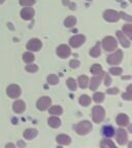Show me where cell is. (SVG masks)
Listing matches in <instances>:
<instances>
[{
  "instance_id": "obj_5",
  "label": "cell",
  "mask_w": 132,
  "mask_h": 148,
  "mask_svg": "<svg viewBox=\"0 0 132 148\" xmlns=\"http://www.w3.org/2000/svg\"><path fill=\"white\" fill-rule=\"evenodd\" d=\"M116 138H117V142L118 144L120 145H125L128 141V135H127V132H126L125 130L120 127L116 131Z\"/></svg>"
},
{
  "instance_id": "obj_24",
  "label": "cell",
  "mask_w": 132,
  "mask_h": 148,
  "mask_svg": "<svg viewBox=\"0 0 132 148\" xmlns=\"http://www.w3.org/2000/svg\"><path fill=\"white\" fill-rule=\"evenodd\" d=\"M79 104H81L82 106L87 107V106H89V105H90L91 98L89 97V96H87V95H83V96H81V97H79Z\"/></svg>"
},
{
  "instance_id": "obj_21",
  "label": "cell",
  "mask_w": 132,
  "mask_h": 148,
  "mask_svg": "<svg viewBox=\"0 0 132 148\" xmlns=\"http://www.w3.org/2000/svg\"><path fill=\"white\" fill-rule=\"evenodd\" d=\"M100 53H101V51H100V43L98 42V43H96V45L94 46V47H92L90 51V55L91 57H93V58H97V57H99Z\"/></svg>"
},
{
  "instance_id": "obj_8",
  "label": "cell",
  "mask_w": 132,
  "mask_h": 148,
  "mask_svg": "<svg viewBox=\"0 0 132 148\" xmlns=\"http://www.w3.org/2000/svg\"><path fill=\"white\" fill-rule=\"evenodd\" d=\"M6 94L8 95V97L12 98V99H17V98L20 97L21 95V88L17 84H10V86L7 88Z\"/></svg>"
},
{
  "instance_id": "obj_18",
  "label": "cell",
  "mask_w": 132,
  "mask_h": 148,
  "mask_svg": "<svg viewBox=\"0 0 132 148\" xmlns=\"http://www.w3.org/2000/svg\"><path fill=\"white\" fill-rule=\"evenodd\" d=\"M24 138L27 140H31V139L35 138L37 136V131L35 129H27L23 134Z\"/></svg>"
},
{
  "instance_id": "obj_34",
  "label": "cell",
  "mask_w": 132,
  "mask_h": 148,
  "mask_svg": "<svg viewBox=\"0 0 132 148\" xmlns=\"http://www.w3.org/2000/svg\"><path fill=\"white\" fill-rule=\"evenodd\" d=\"M109 72H111V74H113V75L118 76V75H121V74H122L123 70H122V68H120V67H111V69H109Z\"/></svg>"
},
{
  "instance_id": "obj_42",
  "label": "cell",
  "mask_w": 132,
  "mask_h": 148,
  "mask_svg": "<svg viewBox=\"0 0 132 148\" xmlns=\"http://www.w3.org/2000/svg\"><path fill=\"white\" fill-rule=\"evenodd\" d=\"M19 146H20V147H23V146H26V144L23 143L22 141H20V142H19Z\"/></svg>"
},
{
  "instance_id": "obj_30",
  "label": "cell",
  "mask_w": 132,
  "mask_h": 148,
  "mask_svg": "<svg viewBox=\"0 0 132 148\" xmlns=\"http://www.w3.org/2000/svg\"><path fill=\"white\" fill-rule=\"evenodd\" d=\"M48 82H49L50 84H53V86L57 84V83L59 82L58 76H57V75H55V74H50L49 76H48Z\"/></svg>"
},
{
  "instance_id": "obj_20",
  "label": "cell",
  "mask_w": 132,
  "mask_h": 148,
  "mask_svg": "<svg viewBox=\"0 0 132 148\" xmlns=\"http://www.w3.org/2000/svg\"><path fill=\"white\" fill-rule=\"evenodd\" d=\"M48 123H49L50 127H54V129L59 127L61 125V120L59 119L58 117H56V116H52V117H50L49 120H48Z\"/></svg>"
},
{
  "instance_id": "obj_27",
  "label": "cell",
  "mask_w": 132,
  "mask_h": 148,
  "mask_svg": "<svg viewBox=\"0 0 132 148\" xmlns=\"http://www.w3.org/2000/svg\"><path fill=\"white\" fill-rule=\"evenodd\" d=\"M100 146L102 148H115V144L111 142V140H109V139H103L100 143Z\"/></svg>"
},
{
  "instance_id": "obj_14",
  "label": "cell",
  "mask_w": 132,
  "mask_h": 148,
  "mask_svg": "<svg viewBox=\"0 0 132 148\" xmlns=\"http://www.w3.org/2000/svg\"><path fill=\"white\" fill-rule=\"evenodd\" d=\"M12 108H14V111L16 112V113H22V112L25 111L26 105L22 100H17V101L14 103Z\"/></svg>"
},
{
  "instance_id": "obj_31",
  "label": "cell",
  "mask_w": 132,
  "mask_h": 148,
  "mask_svg": "<svg viewBox=\"0 0 132 148\" xmlns=\"http://www.w3.org/2000/svg\"><path fill=\"white\" fill-rule=\"evenodd\" d=\"M93 100L96 103H101L104 100V94H102V92H95L94 96H93Z\"/></svg>"
},
{
  "instance_id": "obj_25",
  "label": "cell",
  "mask_w": 132,
  "mask_h": 148,
  "mask_svg": "<svg viewBox=\"0 0 132 148\" xmlns=\"http://www.w3.org/2000/svg\"><path fill=\"white\" fill-rule=\"evenodd\" d=\"M49 112L52 115H61L63 112V109L61 106H53L50 108Z\"/></svg>"
},
{
  "instance_id": "obj_44",
  "label": "cell",
  "mask_w": 132,
  "mask_h": 148,
  "mask_svg": "<svg viewBox=\"0 0 132 148\" xmlns=\"http://www.w3.org/2000/svg\"><path fill=\"white\" fill-rule=\"evenodd\" d=\"M4 2V0H0V4H1V3H3Z\"/></svg>"
},
{
  "instance_id": "obj_26",
  "label": "cell",
  "mask_w": 132,
  "mask_h": 148,
  "mask_svg": "<svg viewBox=\"0 0 132 148\" xmlns=\"http://www.w3.org/2000/svg\"><path fill=\"white\" fill-rule=\"evenodd\" d=\"M91 72H92L93 74H95V75H98V74H104V72H103V70H102V67L101 65L99 64H94L91 67Z\"/></svg>"
},
{
  "instance_id": "obj_38",
  "label": "cell",
  "mask_w": 132,
  "mask_h": 148,
  "mask_svg": "<svg viewBox=\"0 0 132 148\" xmlns=\"http://www.w3.org/2000/svg\"><path fill=\"white\" fill-rule=\"evenodd\" d=\"M79 65H81V63H79L77 60H71V61H70V63H69V66L71 68H73V69H74V68H77Z\"/></svg>"
},
{
  "instance_id": "obj_33",
  "label": "cell",
  "mask_w": 132,
  "mask_h": 148,
  "mask_svg": "<svg viewBox=\"0 0 132 148\" xmlns=\"http://www.w3.org/2000/svg\"><path fill=\"white\" fill-rule=\"evenodd\" d=\"M131 88L132 86H129L127 88V92H125V94H123L122 95V97H123V99L127 100V101H130V100H132V92H131Z\"/></svg>"
},
{
  "instance_id": "obj_2",
  "label": "cell",
  "mask_w": 132,
  "mask_h": 148,
  "mask_svg": "<svg viewBox=\"0 0 132 148\" xmlns=\"http://www.w3.org/2000/svg\"><path fill=\"white\" fill-rule=\"evenodd\" d=\"M92 130V123L88 120H84V121H81L79 123H77V127H75V132L79 135H87L91 132Z\"/></svg>"
},
{
  "instance_id": "obj_19",
  "label": "cell",
  "mask_w": 132,
  "mask_h": 148,
  "mask_svg": "<svg viewBox=\"0 0 132 148\" xmlns=\"http://www.w3.org/2000/svg\"><path fill=\"white\" fill-rule=\"evenodd\" d=\"M115 133H116V131H115V129L111 127V125H105V127H103V130H102V134L104 135L106 138L113 137L115 135Z\"/></svg>"
},
{
  "instance_id": "obj_36",
  "label": "cell",
  "mask_w": 132,
  "mask_h": 148,
  "mask_svg": "<svg viewBox=\"0 0 132 148\" xmlns=\"http://www.w3.org/2000/svg\"><path fill=\"white\" fill-rule=\"evenodd\" d=\"M26 70L30 73H34L38 70V67H37V65H28V66H26Z\"/></svg>"
},
{
  "instance_id": "obj_15",
  "label": "cell",
  "mask_w": 132,
  "mask_h": 148,
  "mask_svg": "<svg viewBox=\"0 0 132 148\" xmlns=\"http://www.w3.org/2000/svg\"><path fill=\"white\" fill-rule=\"evenodd\" d=\"M117 123H118L120 127H126V125H129V117L124 113L119 114V115L117 116Z\"/></svg>"
},
{
  "instance_id": "obj_12",
  "label": "cell",
  "mask_w": 132,
  "mask_h": 148,
  "mask_svg": "<svg viewBox=\"0 0 132 148\" xmlns=\"http://www.w3.org/2000/svg\"><path fill=\"white\" fill-rule=\"evenodd\" d=\"M34 9L31 8V7H25V8L22 9L21 12V16L23 20H26V21H29L31 18L34 16Z\"/></svg>"
},
{
  "instance_id": "obj_46",
  "label": "cell",
  "mask_w": 132,
  "mask_h": 148,
  "mask_svg": "<svg viewBox=\"0 0 132 148\" xmlns=\"http://www.w3.org/2000/svg\"><path fill=\"white\" fill-rule=\"evenodd\" d=\"M88 1H91V0H88Z\"/></svg>"
},
{
  "instance_id": "obj_37",
  "label": "cell",
  "mask_w": 132,
  "mask_h": 148,
  "mask_svg": "<svg viewBox=\"0 0 132 148\" xmlns=\"http://www.w3.org/2000/svg\"><path fill=\"white\" fill-rule=\"evenodd\" d=\"M119 16H120V18H124V20H126V21H128V22H131L132 21L131 16H130L129 14H124L123 12H119Z\"/></svg>"
},
{
  "instance_id": "obj_35",
  "label": "cell",
  "mask_w": 132,
  "mask_h": 148,
  "mask_svg": "<svg viewBox=\"0 0 132 148\" xmlns=\"http://www.w3.org/2000/svg\"><path fill=\"white\" fill-rule=\"evenodd\" d=\"M34 3L35 0H20V4L23 5V6H30Z\"/></svg>"
},
{
  "instance_id": "obj_3",
  "label": "cell",
  "mask_w": 132,
  "mask_h": 148,
  "mask_svg": "<svg viewBox=\"0 0 132 148\" xmlns=\"http://www.w3.org/2000/svg\"><path fill=\"white\" fill-rule=\"evenodd\" d=\"M102 45H103V49L106 51H116L117 46H118V42H117L116 38H114L113 36H107L102 41Z\"/></svg>"
},
{
  "instance_id": "obj_1",
  "label": "cell",
  "mask_w": 132,
  "mask_h": 148,
  "mask_svg": "<svg viewBox=\"0 0 132 148\" xmlns=\"http://www.w3.org/2000/svg\"><path fill=\"white\" fill-rule=\"evenodd\" d=\"M105 117V110L101 106H95L93 107L92 110V118L93 121L96 123H101Z\"/></svg>"
},
{
  "instance_id": "obj_16",
  "label": "cell",
  "mask_w": 132,
  "mask_h": 148,
  "mask_svg": "<svg viewBox=\"0 0 132 148\" xmlns=\"http://www.w3.org/2000/svg\"><path fill=\"white\" fill-rule=\"evenodd\" d=\"M117 37H118L119 41H120V43L122 44V45L124 46V47H129L130 46V41L126 38V36L124 35V33H122L121 31H117Z\"/></svg>"
},
{
  "instance_id": "obj_10",
  "label": "cell",
  "mask_w": 132,
  "mask_h": 148,
  "mask_svg": "<svg viewBox=\"0 0 132 148\" xmlns=\"http://www.w3.org/2000/svg\"><path fill=\"white\" fill-rule=\"evenodd\" d=\"M71 53V51H70V47L66 44H61V45L58 46L57 49V55L62 59L68 58Z\"/></svg>"
},
{
  "instance_id": "obj_6",
  "label": "cell",
  "mask_w": 132,
  "mask_h": 148,
  "mask_svg": "<svg viewBox=\"0 0 132 148\" xmlns=\"http://www.w3.org/2000/svg\"><path fill=\"white\" fill-rule=\"evenodd\" d=\"M52 104V100L50 97H41L38 99L36 103V106L38 108V110L40 111H44L46 109H49V107Z\"/></svg>"
},
{
  "instance_id": "obj_17",
  "label": "cell",
  "mask_w": 132,
  "mask_h": 148,
  "mask_svg": "<svg viewBox=\"0 0 132 148\" xmlns=\"http://www.w3.org/2000/svg\"><path fill=\"white\" fill-rule=\"evenodd\" d=\"M57 142H58L60 145H68L71 142V139L67 135H59L57 137Z\"/></svg>"
},
{
  "instance_id": "obj_43",
  "label": "cell",
  "mask_w": 132,
  "mask_h": 148,
  "mask_svg": "<svg viewBox=\"0 0 132 148\" xmlns=\"http://www.w3.org/2000/svg\"><path fill=\"white\" fill-rule=\"evenodd\" d=\"M6 147H15L14 144H6Z\"/></svg>"
},
{
  "instance_id": "obj_11",
  "label": "cell",
  "mask_w": 132,
  "mask_h": 148,
  "mask_svg": "<svg viewBox=\"0 0 132 148\" xmlns=\"http://www.w3.org/2000/svg\"><path fill=\"white\" fill-rule=\"evenodd\" d=\"M40 49H41V41L37 38L30 39L27 43V49H29L30 51H37Z\"/></svg>"
},
{
  "instance_id": "obj_39",
  "label": "cell",
  "mask_w": 132,
  "mask_h": 148,
  "mask_svg": "<svg viewBox=\"0 0 132 148\" xmlns=\"http://www.w3.org/2000/svg\"><path fill=\"white\" fill-rule=\"evenodd\" d=\"M106 92H107V94H109V95H116V94L119 92V90L117 88H109V90H107Z\"/></svg>"
},
{
  "instance_id": "obj_29",
  "label": "cell",
  "mask_w": 132,
  "mask_h": 148,
  "mask_svg": "<svg viewBox=\"0 0 132 148\" xmlns=\"http://www.w3.org/2000/svg\"><path fill=\"white\" fill-rule=\"evenodd\" d=\"M123 32L125 33V35H127L129 38H132V25L131 24L123 26Z\"/></svg>"
},
{
  "instance_id": "obj_13",
  "label": "cell",
  "mask_w": 132,
  "mask_h": 148,
  "mask_svg": "<svg viewBox=\"0 0 132 148\" xmlns=\"http://www.w3.org/2000/svg\"><path fill=\"white\" fill-rule=\"evenodd\" d=\"M104 74H98V75H95V76L91 78V82H90V88L91 90H96L97 88L99 86L100 82H101V79L102 76H103Z\"/></svg>"
},
{
  "instance_id": "obj_45",
  "label": "cell",
  "mask_w": 132,
  "mask_h": 148,
  "mask_svg": "<svg viewBox=\"0 0 132 148\" xmlns=\"http://www.w3.org/2000/svg\"><path fill=\"white\" fill-rule=\"evenodd\" d=\"M117 1H122V0H117Z\"/></svg>"
},
{
  "instance_id": "obj_9",
  "label": "cell",
  "mask_w": 132,
  "mask_h": 148,
  "mask_svg": "<svg viewBox=\"0 0 132 148\" xmlns=\"http://www.w3.org/2000/svg\"><path fill=\"white\" fill-rule=\"evenodd\" d=\"M86 41V37L84 36V35H75V36L71 37L69 40V44L70 46L74 47V49H77V47H79L82 44H84V42Z\"/></svg>"
},
{
  "instance_id": "obj_32",
  "label": "cell",
  "mask_w": 132,
  "mask_h": 148,
  "mask_svg": "<svg viewBox=\"0 0 132 148\" xmlns=\"http://www.w3.org/2000/svg\"><path fill=\"white\" fill-rule=\"evenodd\" d=\"M66 83H67L68 88H69L70 90H77V81L74 80L73 78H68L67 81H66Z\"/></svg>"
},
{
  "instance_id": "obj_7",
  "label": "cell",
  "mask_w": 132,
  "mask_h": 148,
  "mask_svg": "<svg viewBox=\"0 0 132 148\" xmlns=\"http://www.w3.org/2000/svg\"><path fill=\"white\" fill-rule=\"evenodd\" d=\"M103 18H104L105 21L111 22V23H114V22H118L120 16H119V12H116V10H111V9H109V10H105L104 14H103Z\"/></svg>"
},
{
  "instance_id": "obj_4",
  "label": "cell",
  "mask_w": 132,
  "mask_h": 148,
  "mask_svg": "<svg viewBox=\"0 0 132 148\" xmlns=\"http://www.w3.org/2000/svg\"><path fill=\"white\" fill-rule=\"evenodd\" d=\"M122 59H123V53L121 49L116 51V53H111L106 58V62L109 65H119L122 62Z\"/></svg>"
},
{
  "instance_id": "obj_41",
  "label": "cell",
  "mask_w": 132,
  "mask_h": 148,
  "mask_svg": "<svg viewBox=\"0 0 132 148\" xmlns=\"http://www.w3.org/2000/svg\"><path fill=\"white\" fill-rule=\"evenodd\" d=\"M64 4L69 5V7H70V9H71V10H74V9H75V4H73V3H69L67 0H64Z\"/></svg>"
},
{
  "instance_id": "obj_40",
  "label": "cell",
  "mask_w": 132,
  "mask_h": 148,
  "mask_svg": "<svg viewBox=\"0 0 132 148\" xmlns=\"http://www.w3.org/2000/svg\"><path fill=\"white\" fill-rule=\"evenodd\" d=\"M111 76H109V74H106V75H105V82H104V84L106 86H109V84H111Z\"/></svg>"
},
{
  "instance_id": "obj_22",
  "label": "cell",
  "mask_w": 132,
  "mask_h": 148,
  "mask_svg": "<svg viewBox=\"0 0 132 148\" xmlns=\"http://www.w3.org/2000/svg\"><path fill=\"white\" fill-rule=\"evenodd\" d=\"M77 82H79V88H86L87 86H88V84H89V78L87 76H85V75H81V76L79 77V80H77Z\"/></svg>"
},
{
  "instance_id": "obj_28",
  "label": "cell",
  "mask_w": 132,
  "mask_h": 148,
  "mask_svg": "<svg viewBox=\"0 0 132 148\" xmlns=\"http://www.w3.org/2000/svg\"><path fill=\"white\" fill-rule=\"evenodd\" d=\"M35 57L33 53H25L23 55V60L25 63H28V64H30V63H32L33 61H34Z\"/></svg>"
},
{
  "instance_id": "obj_23",
  "label": "cell",
  "mask_w": 132,
  "mask_h": 148,
  "mask_svg": "<svg viewBox=\"0 0 132 148\" xmlns=\"http://www.w3.org/2000/svg\"><path fill=\"white\" fill-rule=\"evenodd\" d=\"M77 24V18H74V16H68V18H65V21H64V25L65 27H67V28H71L73 27L74 25Z\"/></svg>"
}]
</instances>
